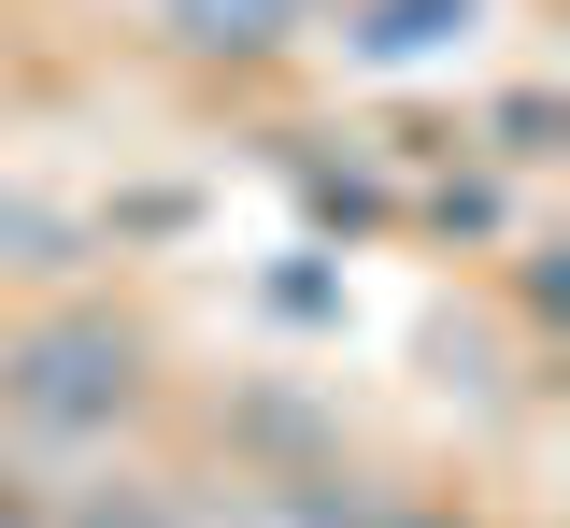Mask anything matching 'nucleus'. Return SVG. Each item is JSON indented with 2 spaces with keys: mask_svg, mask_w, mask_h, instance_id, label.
I'll use <instances>...</instances> for the list:
<instances>
[{
  "mask_svg": "<svg viewBox=\"0 0 570 528\" xmlns=\"http://www.w3.org/2000/svg\"><path fill=\"white\" fill-rule=\"evenodd\" d=\"M0 414L29 443H115L142 414V329L129 314H43L0 343Z\"/></svg>",
  "mask_w": 570,
  "mask_h": 528,
  "instance_id": "obj_1",
  "label": "nucleus"
},
{
  "mask_svg": "<svg viewBox=\"0 0 570 528\" xmlns=\"http://www.w3.org/2000/svg\"><path fill=\"white\" fill-rule=\"evenodd\" d=\"M142 14H157L186 58H285L328 0H142Z\"/></svg>",
  "mask_w": 570,
  "mask_h": 528,
  "instance_id": "obj_2",
  "label": "nucleus"
},
{
  "mask_svg": "<svg viewBox=\"0 0 570 528\" xmlns=\"http://www.w3.org/2000/svg\"><path fill=\"white\" fill-rule=\"evenodd\" d=\"M471 14H485V0H356V29H343V43H356V58H442Z\"/></svg>",
  "mask_w": 570,
  "mask_h": 528,
  "instance_id": "obj_3",
  "label": "nucleus"
},
{
  "mask_svg": "<svg viewBox=\"0 0 570 528\" xmlns=\"http://www.w3.org/2000/svg\"><path fill=\"white\" fill-rule=\"evenodd\" d=\"M43 528H186V486H71L43 500Z\"/></svg>",
  "mask_w": 570,
  "mask_h": 528,
  "instance_id": "obj_4",
  "label": "nucleus"
},
{
  "mask_svg": "<svg viewBox=\"0 0 570 528\" xmlns=\"http://www.w3.org/2000/svg\"><path fill=\"white\" fill-rule=\"evenodd\" d=\"M499 157H557V100H499Z\"/></svg>",
  "mask_w": 570,
  "mask_h": 528,
  "instance_id": "obj_5",
  "label": "nucleus"
},
{
  "mask_svg": "<svg viewBox=\"0 0 570 528\" xmlns=\"http://www.w3.org/2000/svg\"><path fill=\"white\" fill-rule=\"evenodd\" d=\"M0 528H43V486L29 471H0Z\"/></svg>",
  "mask_w": 570,
  "mask_h": 528,
  "instance_id": "obj_6",
  "label": "nucleus"
},
{
  "mask_svg": "<svg viewBox=\"0 0 570 528\" xmlns=\"http://www.w3.org/2000/svg\"><path fill=\"white\" fill-rule=\"evenodd\" d=\"M356 528H456V515H428V500H385V515H356Z\"/></svg>",
  "mask_w": 570,
  "mask_h": 528,
  "instance_id": "obj_7",
  "label": "nucleus"
}]
</instances>
